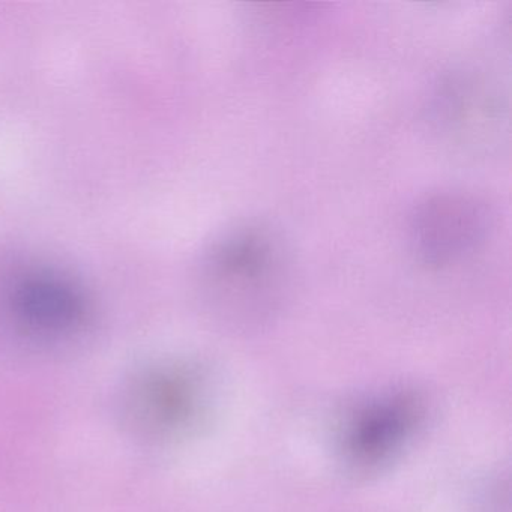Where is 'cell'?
<instances>
[{
    "label": "cell",
    "instance_id": "obj_4",
    "mask_svg": "<svg viewBox=\"0 0 512 512\" xmlns=\"http://www.w3.org/2000/svg\"><path fill=\"white\" fill-rule=\"evenodd\" d=\"M421 416V401L410 392L368 401L344 425L341 436L344 458L361 470L386 463L415 431Z\"/></svg>",
    "mask_w": 512,
    "mask_h": 512
},
{
    "label": "cell",
    "instance_id": "obj_1",
    "mask_svg": "<svg viewBox=\"0 0 512 512\" xmlns=\"http://www.w3.org/2000/svg\"><path fill=\"white\" fill-rule=\"evenodd\" d=\"M208 283L212 304L230 328H262L281 313L292 292L289 245L271 224H236L212 248Z\"/></svg>",
    "mask_w": 512,
    "mask_h": 512
},
{
    "label": "cell",
    "instance_id": "obj_2",
    "mask_svg": "<svg viewBox=\"0 0 512 512\" xmlns=\"http://www.w3.org/2000/svg\"><path fill=\"white\" fill-rule=\"evenodd\" d=\"M490 227L487 205L473 194L445 191L416 206L410 223L413 251L424 265L445 268L472 254Z\"/></svg>",
    "mask_w": 512,
    "mask_h": 512
},
{
    "label": "cell",
    "instance_id": "obj_3",
    "mask_svg": "<svg viewBox=\"0 0 512 512\" xmlns=\"http://www.w3.org/2000/svg\"><path fill=\"white\" fill-rule=\"evenodd\" d=\"M205 400V383L196 370L166 367L131 383L124 397V413L139 433L169 437L196 424Z\"/></svg>",
    "mask_w": 512,
    "mask_h": 512
}]
</instances>
